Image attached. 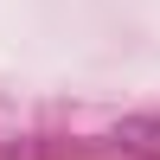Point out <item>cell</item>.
Masks as SVG:
<instances>
[{
	"label": "cell",
	"mask_w": 160,
	"mask_h": 160,
	"mask_svg": "<svg viewBox=\"0 0 160 160\" xmlns=\"http://www.w3.org/2000/svg\"><path fill=\"white\" fill-rule=\"evenodd\" d=\"M109 141L122 154H135V160H160V115H122L109 128Z\"/></svg>",
	"instance_id": "cell-1"
}]
</instances>
